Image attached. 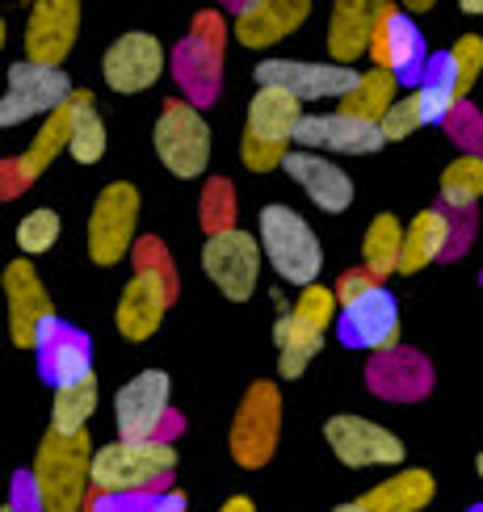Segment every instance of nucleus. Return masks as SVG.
<instances>
[{
  "label": "nucleus",
  "mask_w": 483,
  "mask_h": 512,
  "mask_svg": "<svg viewBox=\"0 0 483 512\" xmlns=\"http://www.w3.org/2000/svg\"><path fill=\"white\" fill-rule=\"evenodd\" d=\"M68 143H72V101L59 105V110L38 126L34 143H30L17 160H5V177H9V181H5V198H13L17 189H30V185L51 168V160H55L59 152H68Z\"/></svg>",
  "instance_id": "22"
},
{
  "label": "nucleus",
  "mask_w": 483,
  "mask_h": 512,
  "mask_svg": "<svg viewBox=\"0 0 483 512\" xmlns=\"http://www.w3.org/2000/svg\"><path fill=\"white\" fill-rule=\"evenodd\" d=\"M324 441L336 454V462L353 466V471L404 462V441H399L391 429H383V424L366 420V416H332L324 424Z\"/></svg>",
  "instance_id": "12"
},
{
  "label": "nucleus",
  "mask_w": 483,
  "mask_h": 512,
  "mask_svg": "<svg viewBox=\"0 0 483 512\" xmlns=\"http://www.w3.org/2000/svg\"><path fill=\"white\" fill-rule=\"evenodd\" d=\"M5 298H9V336L17 349H38L42 328L51 324V298L38 282V269L21 256L5 269Z\"/></svg>",
  "instance_id": "17"
},
{
  "label": "nucleus",
  "mask_w": 483,
  "mask_h": 512,
  "mask_svg": "<svg viewBox=\"0 0 483 512\" xmlns=\"http://www.w3.org/2000/svg\"><path fill=\"white\" fill-rule=\"evenodd\" d=\"M38 370L42 378L51 382L55 391L76 387V382L93 378V340L84 336L80 328L63 324V319H51L38 336Z\"/></svg>",
  "instance_id": "19"
},
{
  "label": "nucleus",
  "mask_w": 483,
  "mask_h": 512,
  "mask_svg": "<svg viewBox=\"0 0 483 512\" xmlns=\"http://www.w3.org/2000/svg\"><path fill=\"white\" fill-rule=\"evenodd\" d=\"M135 227H139V189L131 181H110L93 202L89 215V256L93 265L110 269L126 256H135Z\"/></svg>",
  "instance_id": "6"
},
{
  "label": "nucleus",
  "mask_w": 483,
  "mask_h": 512,
  "mask_svg": "<svg viewBox=\"0 0 483 512\" xmlns=\"http://www.w3.org/2000/svg\"><path fill=\"white\" fill-rule=\"evenodd\" d=\"M80 34L76 0H38L26 21V59L38 68H63Z\"/></svg>",
  "instance_id": "16"
},
{
  "label": "nucleus",
  "mask_w": 483,
  "mask_h": 512,
  "mask_svg": "<svg viewBox=\"0 0 483 512\" xmlns=\"http://www.w3.org/2000/svg\"><path fill=\"white\" fill-rule=\"evenodd\" d=\"M202 227L206 236H219V231L236 227V189H231L223 177L206 185V198H202Z\"/></svg>",
  "instance_id": "37"
},
{
  "label": "nucleus",
  "mask_w": 483,
  "mask_h": 512,
  "mask_svg": "<svg viewBox=\"0 0 483 512\" xmlns=\"http://www.w3.org/2000/svg\"><path fill=\"white\" fill-rule=\"evenodd\" d=\"M336 336L345 349H366V353H395L399 349V303L387 286H374L370 294L353 298L336 315Z\"/></svg>",
  "instance_id": "10"
},
{
  "label": "nucleus",
  "mask_w": 483,
  "mask_h": 512,
  "mask_svg": "<svg viewBox=\"0 0 483 512\" xmlns=\"http://www.w3.org/2000/svg\"><path fill=\"white\" fill-rule=\"evenodd\" d=\"M173 298H177V282H168L164 273H135L118 294V311H114L118 332L126 340H135V345L156 336Z\"/></svg>",
  "instance_id": "18"
},
{
  "label": "nucleus",
  "mask_w": 483,
  "mask_h": 512,
  "mask_svg": "<svg viewBox=\"0 0 483 512\" xmlns=\"http://www.w3.org/2000/svg\"><path fill=\"white\" fill-rule=\"evenodd\" d=\"M164 47L156 34L131 30L110 42V51L101 59V76L114 93H147L164 72Z\"/></svg>",
  "instance_id": "15"
},
{
  "label": "nucleus",
  "mask_w": 483,
  "mask_h": 512,
  "mask_svg": "<svg viewBox=\"0 0 483 512\" xmlns=\"http://www.w3.org/2000/svg\"><path fill=\"white\" fill-rule=\"evenodd\" d=\"M135 273H164L168 282H177V273H173V261H168V252H164V244L160 240H143L139 248H135Z\"/></svg>",
  "instance_id": "43"
},
{
  "label": "nucleus",
  "mask_w": 483,
  "mask_h": 512,
  "mask_svg": "<svg viewBox=\"0 0 483 512\" xmlns=\"http://www.w3.org/2000/svg\"><path fill=\"white\" fill-rule=\"evenodd\" d=\"M156 156L160 164L173 173L177 181H194L206 173L210 164V126L198 114L194 101L185 97H168L160 105V118H156Z\"/></svg>",
  "instance_id": "4"
},
{
  "label": "nucleus",
  "mask_w": 483,
  "mask_h": 512,
  "mask_svg": "<svg viewBox=\"0 0 483 512\" xmlns=\"http://www.w3.org/2000/svg\"><path fill=\"white\" fill-rule=\"evenodd\" d=\"M177 471V445L168 441H114L93 458V496L164 492Z\"/></svg>",
  "instance_id": "2"
},
{
  "label": "nucleus",
  "mask_w": 483,
  "mask_h": 512,
  "mask_svg": "<svg viewBox=\"0 0 483 512\" xmlns=\"http://www.w3.org/2000/svg\"><path fill=\"white\" fill-rule=\"evenodd\" d=\"M450 63H454V76H458V97L467 101V93L475 89V80L483 72V38L479 34H462L450 47Z\"/></svg>",
  "instance_id": "40"
},
{
  "label": "nucleus",
  "mask_w": 483,
  "mask_h": 512,
  "mask_svg": "<svg viewBox=\"0 0 483 512\" xmlns=\"http://www.w3.org/2000/svg\"><path fill=\"white\" fill-rule=\"evenodd\" d=\"M450 135H454V143L462 147V156H483V114L475 110V105H467L462 101L458 110L450 114Z\"/></svg>",
  "instance_id": "41"
},
{
  "label": "nucleus",
  "mask_w": 483,
  "mask_h": 512,
  "mask_svg": "<svg viewBox=\"0 0 483 512\" xmlns=\"http://www.w3.org/2000/svg\"><path fill=\"white\" fill-rule=\"evenodd\" d=\"M374 26H378V5H366V0H336L332 17H328V55H332V63L349 68V63L370 55Z\"/></svg>",
  "instance_id": "24"
},
{
  "label": "nucleus",
  "mask_w": 483,
  "mask_h": 512,
  "mask_svg": "<svg viewBox=\"0 0 483 512\" xmlns=\"http://www.w3.org/2000/svg\"><path fill=\"white\" fill-rule=\"evenodd\" d=\"M303 101L290 97L282 89H257V97L248 101V122H244V139L273 143V147H290L299 135L303 122Z\"/></svg>",
  "instance_id": "23"
},
{
  "label": "nucleus",
  "mask_w": 483,
  "mask_h": 512,
  "mask_svg": "<svg viewBox=\"0 0 483 512\" xmlns=\"http://www.w3.org/2000/svg\"><path fill=\"white\" fill-rule=\"evenodd\" d=\"M105 143H110V139H105V122L97 114L93 93L76 89V97H72V143H68V156L76 164H97L105 156Z\"/></svg>",
  "instance_id": "33"
},
{
  "label": "nucleus",
  "mask_w": 483,
  "mask_h": 512,
  "mask_svg": "<svg viewBox=\"0 0 483 512\" xmlns=\"http://www.w3.org/2000/svg\"><path fill=\"white\" fill-rule=\"evenodd\" d=\"M219 512H257V504H252L248 496H231V500H227Z\"/></svg>",
  "instance_id": "48"
},
{
  "label": "nucleus",
  "mask_w": 483,
  "mask_h": 512,
  "mask_svg": "<svg viewBox=\"0 0 483 512\" xmlns=\"http://www.w3.org/2000/svg\"><path fill=\"white\" fill-rule=\"evenodd\" d=\"M257 227H261V236H257L261 252L273 265V273H278L286 286H299V290L315 286V277L324 269V248L299 210L269 202L257 215Z\"/></svg>",
  "instance_id": "3"
},
{
  "label": "nucleus",
  "mask_w": 483,
  "mask_h": 512,
  "mask_svg": "<svg viewBox=\"0 0 483 512\" xmlns=\"http://www.w3.org/2000/svg\"><path fill=\"white\" fill-rule=\"evenodd\" d=\"M378 126H383V139L387 143H399V139L416 135L420 126H425V105H420V93L412 89L408 97H399L391 110L383 114V122H378Z\"/></svg>",
  "instance_id": "39"
},
{
  "label": "nucleus",
  "mask_w": 483,
  "mask_h": 512,
  "mask_svg": "<svg viewBox=\"0 0 483 512\" xmlns=\"http://www.w3.org/2000/svg\"><path fill=\"white\" fill-rule=\"evenodd\" d=\"M408 13H429L433 9V0H412V5H404Z\"/></svg>",
  "instance_id": "50"
},
{
  "label": "nucleus",
  "mask_w": 483,
  "mask_h": 512,
  "mask_svg": "<svg viewBox=\"0 0 483 512\" xmlns=\"http://www.w3.org/2000/svg\"><path fill=\"white\" fill-rule=\"evenodd\" d=\"M290 156V147H273V143H257V139H240V160L252 173H269V168H282Z\"/></svg>",
  "instance_id": "42"
},
{
  "label": "nucleus",
  "mask_w": 483,
  "mask_h": 512,
  "mask_svg": "<svg viewBox=\"0 0 483 512\" xmlns=\"http://www.w3.org/2000/svg\"><path fill=\"white\" fill-rule=\"evenodd\" d=\"M374 286H383V282H378V277L370 273V269H349L345 277H341V282H336V303H353V298H362V294H370Z\"/></svg>",
  "instance_id": "44"
},
{
  "label": "nucleus",
  "mask_w": 483,
  "mask_h": 512,
  "mask_svg": "<svg viewBox=\"0 0 483 512\" xmlns=\"http://www.w3.org/2000/svg\"><path fill=\"white\" fill-rule=\"evenodd\" d=\"M202 269L215 282L219 294H227L231 303H248L257 294L261 282V240L252 231H219V236H206L202 244Z\"/></svg>",
  "instance_id": "8"
},
{
  "label": "nucleus",
  "mask_w": 483,
  "mask_h": 512,
  "mask_svg": "<svg viewBox=\"0 0 483 512\" xmlns=\"http://www.w3.org/2000/svg\"><path fill=\"white\" fill-rule=\"evenodd\" d=\"M278 437H282V395L273 382H252L236 408V420H231V441H227L231 458L244 471H261L278 454Z\"/></svg>",
  "instance_id": "5"
},
{
  "label": "nucleus",
  "mask_w": 483,
  "mask_h": 512,
  "mask_svg": "<svg viewBox=\"0 0 483 512\" xmlns=\"http://www.w3.org/2000/svg\"><path fill=\"white\" fill-rule=\"evenodd\" d=\"M454 219L441 206H429L408 223L404 231V261H399V273H416L433 261H446L454 256Z\"/></svg>",
  "instance_id": "25"
},
{
  "label": "nucleus",
  "mask_w": 483,
  "mask_h": 512,
  "mask_svg": "<svg viewBox=\"0 0 483 512\" xmlns=\"http://www.w3.org/2000/svg\"><path fill=\"white\" fill-rule=\"evenodd\" d=\"M416 93H420V105H425V122H450V114L462 105L450 51H441V55L429 59V68H425V76H420Z\"/></svg>",
  "instance_id": "32"
},
{
  "label": "nucleus",
  "mask_w": 483,
  "mask_h": 512,
  "mask_svg": "<svg viewBox=\"0 0 483 512\" xmlns=\"http://www.w3.org/2000/svg\"><path fill=\"white\" fill-rule=\"evenodd\" d=\"M93 412H97V374H93V378H84V382H76V387L55 391V403H51V429L76 437V433L89 429Z\"/></svg>",
  "instance_id": "34"
},
{
  "label": "nucleus",
  "mask_w": 483,
  "mask_h": 512,
  "mask_svg": "<svg viewBox=\"0 0 483 512\" xmlns=\"http://www.w3.org/2000/svg\"><path fill=\"white\" fill-rule=\"evenodd\" d=\"M156 512H185V496L181 492H164V500H160Z\"/></svg>",
  "instance_id": "47"
},
{
  "label": "nucleus",
  "mask_w": 483,
  "mask_h": 512,
  "mask_svg": "<svg viewBox=\"0 0 483 512\" xmlns=\"http://www.w3.org/2000/svg\"><path fill=\"white\" fill-rule=\"evenodd\" d=\"M475 471H479V479H483V454H479V458H475Z\"/></svg>",
  "instance_id": "52"
},
{
  "label": "nucleus",
  "mask_w": 483,
  "mask_h": 512,
  "mask_svg": "<svg viewBox=\"0 0 483 512\" xmlns=\"http://www.w3.org/2000/svg\"><path fill=\"white\" fill-rule=\"evenodd\" d=\"M395 76L383 72V68H366L357 76V84L349 89V97L336 101V110L349 114V118H366V122H383V114L399 101L395 97Z\"/></svg>",
  "instance_id": "31"
},
{
  "label": "nucleus",
  "mask_w": 483,
  "mask_h": 512,
  "mask_svg": "<svg viewBox=\"0 0 483 512\" xmlns=\"http://www.w3.org/2000/svg\"><path fill=\"white\" fill-rule=\"evenodd\" d=\"M370 387L383 399H420L433 387V366H425V361L408 349L378 353L370 361Z\"/></svg>",
  "instance_id": "26"
},
{
  "label": "nucleus",
  "mask_w": 483,
  "mask_h": 512,
  "mask_svg": "<svg viewBox=\"0 0 483 512\" xmlns=\"http://www.w3.org/2000/svg\"><path fill=\"white\" fill-rule=\"evenodd\" d=\"M72 97H76V84L63 68H38L30 59H17L9 68V89L0 97V126H21L30 118L47 122Z\"/></svg>",
  "instance_id": "7"
},
{
  "label": "nucleus",
  "mask_w": 483,
  "mask_h": 512,
  "mask_svg": "<svg viewBox=\"0 0 483 512\" xmlns=\"http://www.w3.org/2000/svg\"><path fill=\"white\" fill-rule=\"evenodd\" d=\"M273 345H278V374L282 378H299L307 370V361L320 353L324 332L303 324L294 311H286L278 324H273Z\"/></svg>",
  "instance_id": "29"
},
{
  "label": "nucleus",
  "mask_w": 483,
  "mask_h": 512,
  "mask_svg": "<svg viewBox=\"0 0 483 512\" xmlns=\"http://www.w3.org/2000/svg\"><path fill=\"white\" fill-rule=\"evenodd\" d=\"M458 9H462V13H483V0H462Z\"/></svg>",
  "instance_id": "51"
},
{
  "label": "nucleus",
  "mask_w": 483,
  "mask_h": 512,
  "mask_svg": "<svg viewBox=\"0 0 483 512\" xmlns=\"http://www.w3.org/2000/svg\"><path fill=\"white\" fill-rule=\"evenodd\" d=\"M332 512H370V508H366L362 500H349V504H336Z\"/></svg>",
  "instance_id": "49"
},
{
  "label": "nucleus",
  "mask_w": 483,
  "mask_h": 512,
  "mask_svg": "<svg viewBox=\"0 0 483 512\" xmlns=\"http://www.w3.org/2000/svg\"><path fill=\"white\" fill-rule=\"evenodd\" d=\"M189 34L202 38L206 47L223 51V21H219V13H202V17H194V30H189Z\"/></svg>",
  "instance_id": "46"
},
{
  "label": "nucleus",
  "mask_w": 483,
  "mask_h": 512,
  "mask_svg": "<svg viewBox=\"0 0 483 512\" xmlns=\"http://www.w3.org/2000/svg\"><path fill=\"white\" fill-rule=\"evenodd\" d=\"M433 496H437L433 475L408 466V471H395L391 479H383L378 487H370V492L362 496V504H366L370 512H420V508H429Z\"/></svg>",
  "instance_id": "27"
},
{
  "label": "nucleus",
  "mask_w": 483,
  "mask_h": 512,
  "mask_svg": "<svg viewBox=\"0 0 483 512\" xmlns=\"http://www.w3.org/2000/svg\"><path fill=\"white\" fill-rule=\"evenodd\" d=\"M290 311L299 315L303 324L328 332V324H336V315H341V303H336V290H328V286L315 282V286H307V290L299 294V303H294Z\"/></svg>",
  "instance_id": "38"
},
{
  "label": "nucleus",
  "mask_w": 483,
  "mask_h": 512,
  "mask_svg": "<svg viewBox=\"0 0 483 512\" xmlns=\"http://www.w3.org/2000/svg\"><path fill=\"white\" fill-rule=\"evenodd\" d=\"M307 17H311L307 0H252V5H236V42L252 51L278 47Z\"/></svg>",
  "instance_id": "21"
},
{
  "label": "nucleus",
  "mask_w": 483,
  "mask_h": 512,
  "mask_svg": "<svg viewBox=\"0 0 483 512\" xmlns=\"http://www.w3.org/2000/svg\"><path fill=\"white\" fill-rule=\"evenodd\" d=\"M374 68L391 72L399 84H420L429 68V51H425V38L412 26L408 13H399L395 5H378V26H374Z\"/></svg>",
  "instance_id": "13"
},
{
  "label": "nucleus",
  "mask_w": 483,
  "mask_h": 512,
  "mask_svg": "<svg viewBox=\"0 0 483 512\" xmlns=\"http://www.w3.org/2000/svg\"><path fill=\"white\" fill-rule=\"evenodd\" d=\"M294 147L299 152H336V156H374L383 152L387 139H383V126L366 122V118H349L341 110H328V114H307L299 122V135H294Z\"/></svg>",
  "instance_id": "14"
},
{
  "label": "nucleus",
  "mask_w": 483,
  "mask_h": 512,
  "mask_svg": "<svg viewBox=\"0 0 483 512\" xmlns=\"http://www.w3.org/2000/svg\"><path fill=\"white\" fill-rule=\"evenodd\" d=\"M353 68H341V63H311V59H261L252 80L257 89H282L299 101H328V97H349V89L357 84Z\"/></svg>",
  "instance_id": "9"
},
{
  "label": "nucleus",
  "mask_w": 483,
  "mask_h": 512,
  "mask_svg": "<svg viewBox=\"0 0 483 512\" xmlns=\"http://www.w3.org/2000/svg\"><path fill=\"white\" fill-rule=\"evenodd\" d=\"M93 441L89 433H55L47 429L38 454H34V483L42 492L47 512H84L93 496Z\"/></svg>",
  "instance_id": "1"
},
{
  "label": "nucleus",
  "mask_w": 483,
  "mask_h": 512,
  "mask_svg": "<svg viewBox=\"0 0 483 512\" xmlns=\"http://www.w3.org/2000/svg\"><path fill=\"white\" fill-rule=\"evenodd\" d=\"M168 374L143 370L114 395V424L118 441H160L168 424Z\"/></svg>",
  "instance_id": "11"
},
{
  "label": "nucleus",
  "mask_w": 483,
  "mask_h": 512,
  "mask_svg": "<svg viewBox=\"0 0 483 512\" xmlns=\"http://www.w3.org/2000/svg\"><path fill=\"white\" fill-rule=\"evenodd\" d=\"M404 223H399L395 215H374L366 236H362V269H370L378 282H383L387 273L399 269V261H404Z\"/></svg>",
  "instance_id": "30"
},
{
  "label": "nucleus",
  "mask_w": 483,
  "mask_h": 512,
  "mask_svg": "<svg viewBox=\"0 0 483 512\" xmlns=\"http://www.w3.org/2000/svg\"><path fill=\"white\" fill-rule=\"evenodd\" d=\"M173 68H177V80H181V89L194 97V105L210 101L219 89V51L215 47H206L202 38L189 34L177 55H173Z\"/></svg>",
  "instance_id": "28"
},
{
  "label": "nucleus",
  "mask_w": 483,
  "mask_h": 512,
  "mask_svg": "<svg viewBox=\"0 0 483 512\" xmlns=\"http://www.w3.org/2000/svg\"><path fill=\"white\" fill-rule=\"evenodd\" d=\"M483 198V156H458L441 173V202L450 210H471Z\"/></svg>",
  "instance_id": "35"
},
{
  "label": "nucleus",
  "mask_w": 483,
  "mask_h": 512,
  "mask_svg": "<svg viewBox=\"0 0 483 512\" xmlns=\"http://www.w3.org/2000/svg\"><path fill=\"white\" fill-rule=\"evenodd\" d=\"M467 512H483V504H475V508H467Z\"/></svg>",
  "instance_id": "53"
},
{
  "label": "nucleus",
  "mask_w": 483,
  "mask_h": 512,
  "mask_svg": "<svg viewBox=\"0 0 483 512\" xmlns=\"http://www.w3.org/2000/svg\"><path fill=\"white\" fill-rule=\"evenodd\" d=\"M5 508H13V512H47V504H42V492H38L34 475L21 471V475L13 479V500H9Z\"/></svg>",
  "instance_id": "45"
},
{
  "label": "nucleus",
  "mask_w": 483,
  "mask_h": 512,
  "mask_svg": "<svg viewBox=\"0 0 483 512\" xmlns=\"http://www.w3.org/2000/svg\"><path fill=\"white\" fill-rule=\"evenodd\" d=\"M5 512H13V508H5Z\"/></svg>",
  "instance_id": "54"
},
{
  "label": "nucleus",
  "mask_w": 483,
  "mask_h": 512,
  "mask_svg": "<svg viewBox=\"0 0 483 512\" xmlns=\"http://www.w3.org/2000/svg\"><path fill=\"white\" fill-rule=\"evenodd\" d=\"M282 173L303 189V194L315 202V210H324V215H345L353 206V181L341 164H332L328 156H315V152H294L286 156Z\"/></svg>",
  "instance_id": "20"
},
{
  "label": "nucleus",
  "mask_w": 483,
  "mask_h": 512,
  "mask_svg": "<svg viewBox=\"0 0 483 512\" xmlns=\"http://www.w3.org/2000/svg\"><path fill=\"white\" fill-rule=\"evenodd\" d=\"M59 231H63L59 210H51V206L30 210V215L17 223V248H21V256H26V261H30V256H42L59 240Z\"/></svg>",
  "instance_id": "36"
}]
</instances>
